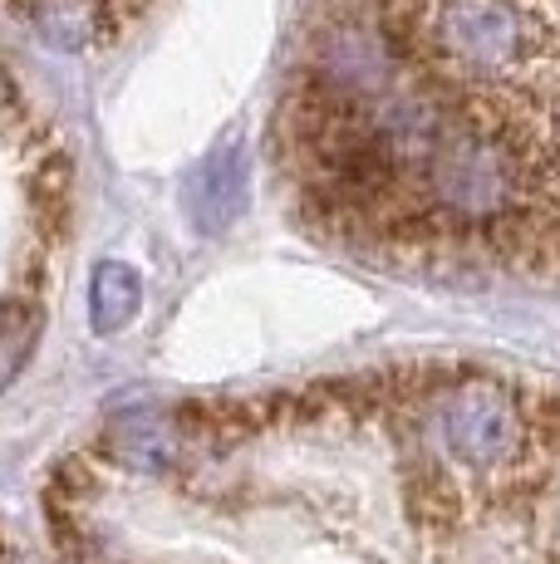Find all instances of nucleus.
<instances>
[{
    "label": "nucleus",
    "instance_id": "nucleus-1",
    "mask_svg": "<svg viewBox=\"0 0 560 564\" xmlns=\"http://www.w3.org/2000/svg\"><path fill=\"white\" fill-rule=\"evenodd\" d=\"M423 417L433 427L438 447L482 476L511 471L536 447L521 408V388H506L482 373H462V368L423 403Z\"/></svg>",
    "mask_w": 560,
    "mask_h": 564
},
{
    "label": "nucleus",
    "instance_id": "nucleus-2",
    "mask_svg": "<svg viewBox=\"0 0 560 564\" xmlns=\"http://www.w3.org/2000/svg\"><path fill=\"white\" fill-rule=\"evenodd\" d=\"M10 10H15L45 45H60V50L104 45L118 30L114 0H10Z\"/></svg>",
    "mask_w": 560,
    "mask_h": 564
},
{
    "label": "nucleus",
    "instance_id": "nucleus-3",
    "mask_svg": "<svg viewBox=\"0 0 560 564\" xmlns=\"http://www.w3.org/2000/svg\"><path fill=\"white\" fill-rule=\"evenodd\" d=\"M187 212L207 236L226 231L246 212V158L236 143H226L197 167V177L187 182Z\"/></svg>",
    "mask_w": 560,
    "mask_h": 564
},
{
    "label": "nucleus",
    "instance_id": "nucleus-4",
    "mask_svg": "<svg viewBox=\"0 0 560 564\" xmlns=\"http://www.w3.org/2000/svg\"><path fill=\"white\" fill-rule=\"evenodd\" d=\"M25 206H30V216H35V226L45 236H64V221H69V206H74L69 158L50 153L25 172Z\"/></svg>",
    "mask_w": 560,
    "mask_h": 564
},
{
    "label": "nucleus",
    "instance_id": "nucleus-5",
    "mask_svg": "<svg viewBox=\"0 0 560 564\" xmlns=\"http://www.w3.org/2000/svg\"><path fill=\"white\" fill-rule=\"evenodd\" d=\"M143 305V285L123 260H104L89 280V324L99 334H118Z\"/></svg>",
    "mask_w": 560,
    "mask_h": 564
},
{
    "label": "nucleus",
    "instance_id": "nucleus-6",
    "mask_svg": "<svg viewBox=\"0 0 560 564\" xmlns=\"http://www.w3.org/2000/svg\"><path fill=\"white\" fill-rule=\"evenodd\" d=\"M35 344H40V305H30L20 295L0 300V393L20 378Z\"/></svg>",
    "mask_w": 560,
    "mask_h": 564
},
{
    "label": "nucleus",
    "instance_id": "nucleus-7",
    "mask_svg": "<svg viewBox=\"0 0 560 564\" xmlns=\"http://www.w3.org/2000/svg\"><path fill=\"white\" fill-rule=\"evenodd\" d=\"M109 447L118 452V462H128V466H163V462H172V432L148 417H138V422L128 417L109 432Z\"/></svg>",
    "mask_w": 560,
    "mask_h": 564
},
{
    "label": "nucleus",
    "instance_id": "nucleus-8",
    "mask_svg": "<svg viewBox=\"0 0 560 564\" xmlns=\"http://www.w3.org/2000/svg\"><path fill=\"white\" fill-rule=\"evenodd\" d=\"M15 118H20V89H15V79H10V69L0 64V128L15 123Z\"/></svg>",
    "mask_w": 560,
    "mask_h": 564
},
{
    "label": "nucleus",
    "instance_id": "nucleus-9",
    "mask_svg": "<svg viewBox=\"0 0 560 564\" xmlns=\"http://www.w3.org/2000/svg\"><path fill=\"white\" fill-rule=\"evenodd\" d=\"M123 6H128V10H133V15H143V10H148V6H153V0H123Z\"/></svg>",
    "mask_w": 560,
    "mask_h": 564
}]
</instances>
